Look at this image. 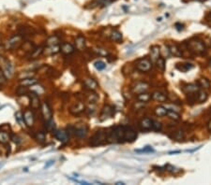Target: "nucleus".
Segmentation results:
<instances>
[{
  "mask_svg": "<svg viewBox=\"0 0 211 185\" xmlns=\"http://www.w3.org/2000/svg\"><path fill=\"white\" fill-rule=\"evenodd\" d=\"M189 48L192 52L195 54H199V55H202L206 52V47H204L202 41L200 40H190L189 42Z\"/></svg>",
  "mask_w": 211,
  "mask_h": 185,
  "instance_id": "1",
  "label": "nucleus"
},
{
  "mask_svg": "<svg viewBox=\"0 0 211 185\" xmlns=\"http://www.w3.org/2000/svg\"><path fill=\"white\" fill-rule=\"evenodd\" d=\"M107 134L103 131H98L95 135L92 136L90 140V144L92 146H98L103 144L104 142H106L107 140Z\"/></svg>",
  "mask_w": 211,
  "mask_h": 185,
  "instance_id": "2",
  "label": "nucleus"
},
{
  "mask_svg": "<svg viewBox=\"0 0 211 185\" xmlns=\"http://www.w3.org/2000/svg\"><path fill=\"white\" fill-rule=\"evenodd\" d=\"M22 42H23V37L21 35H16V36L11 37L8 40L7 44H6V48H7V50H14L20 46Z\"/></svg>",
  "mask_w": 211,
  "mask_h": 185,
  "instance_id": "3",
  "label": "nucleus"
},
{
  "mask_svg": "<svg viewBox=\"0 0 211 185\" xmlns=\"http://www.w3.org/2000/svg\"><path fill=\"white\" fill-rule=\"evenodd\" d=\"M136 68L141 72H148L152 68V62L148 58L140 59L136 63Z\"/></svg>",
  "mask_w": 211,
  "mask_h": 185,
  "instance_id": "4",
  "label": "nucleus"
},
{
  "mask_svg": "<svg viewBox=\"0 0 211 185\" xmlns=\"http://www.w3.org/2000/svg\"><path fill=\"white\" fill-rule=\"evenodd\" d=\"M137 138V133L135 130L130 126H125L124 131V141L126 142H133Z\"/></svg>",
  "mask_w": 211,
  "mask_h": 185,
  "instance_id": "5",
  "label": "nucleus"
},
{
  "mask_svg": "<svg viewBox=\"0 0 211 185\" xmlns=\"http://www.w3.org/2000/svg\"><path fill=\"white\" fill-rule=\"evenodd\" d=\"M85 110V106L83 102L79 101L76 102V103L73 105V106L69 108V112L72 114V115H80L82 112H84Z\"/></svg>",
  "mask_w": 211,
  "mask_h": 185,
  "instance_id": "6",
  "label": "nucleus"
},
{
  "mask_svg": "<svg viewBox=\"0 0 211 185\" xmlns=\"http://www.w3.org/2000/svg\"><path fill=\"white\" fill-rule=\"evenodd\" d=\"M23 115H24V120L25 125L28 126V127H31L34 124V122H35V117H34L33 112H32V110L26 108V110L24 111Z\"/></svg>",
  "mask_w": 211,
  "mask_h": 185,
  "instance_id": "7",
  "label": "nucleus"
},
{
  "mask_svg": "<svg viewBox=\"0 0 211 185\" xmlns=\"http://www.w3.org/2000/svg\"><path fill=\"white\" fill-rule=\"evenodd\" d=\"M149 88V84L146 83V82H143V81H139L137 82L136 84L133 85L132 87V92L134 94H141V93H145L148 90Z\"/></svg>",
  "mask_w": 211,
  "mask_h": 185,
  "instance_id": "8",
  "label": "nucleus"
},
{
  "mask_svg": "<svg viewBox=\"0 0 211 185\" xmlns=\"http://www.w3.org/2000/svg\"><path fill=\"white\" fill-rule=\"evenodd\" d=\"M41 112H42L43 118L45 121L52 120L53 111H52V110H51L50 106L48 105V103H46V102H43V103L41 104Z\"/></svg>",
  "mask_w": 211,
  "mask_h": 185,
  "instance_id": "9",
  "label": "nucleus"
},
{
  "mask_svg": "<svg viewBox=\"0 0 211 185\" xmlns=\"http://www.w3.org/2000/svg\"><path fill=\"white\" fill-rule=\"evenodd\" d=\"M29 99H30V105L33 110H39L41 107L40 100L39 98V94H37L36 93L31 92L29 94Z\"/></svg>",
  "mask_w": 211,
  "mask_h": 185,
  "instance_id": "10",
  "label": "nucleus"
},
{
  "mask_svg": "<svg viewBox=\"0 0 211 185\" xmlns=\"http://www.w3.org/2000/svg\"><path fill=\"white\" fill-rule=\"evenodd\" d=\"M55 138L61 143H67L69 141V135L65 130H57L55 132Z\"/></svg>",
  "mask_w": 211,
  "mask_h": 185,
  "instance_id": "11",
  "label": "nucleus"
},
{
  "mask_svg": "<svg viewBox=\"0 0 211 185\" xmlns=\"http://www.w3.org/2000/svg\"><path fill=\"white\" fill-rule=\"evenodd\" d=\"M159 54H161V49L158 45H154L150 48V57H151L152 63H156L157 60L159 59Z\"/></svg>",
  "mask_w": 211,
  "mask_h": 185,
  "instance_id": "12",
  "label": "nucleus"
},
{
  "mask_svg": "<svg viewBox=\"0 0 211 185\" xmlns=\"http://www.w3.org/2000/svg\"><path fill=\"white\" fill-rule=\"evenodd\" d=\"M199 88H200L199 84L190 83V84H187V85L184 86V87H183V91L186 93V94H195V93L199 92Z\"/></svg>",
  "mask_w": 211,
  "mask_h": 185,
  "instance_id": "13",
  "label": "nucleus"
},
{
  "mask_svg": "<svg viewBox=\"0 0 211 185\" xmlns=\"http://www.w3.org/2000/svg\"><path fill=\"white\" fill-rule=\"evenodd\" d=\"M84 83H85V87L87 88V89H89L90 91H95V90H97L98 87H99L98 82L96 81L94 79H92V78H87V79H85V81H84Z\"/></svg>",
  "mask_w": 211,
  "mask_h": 185,
  "instance_id": "14",
  "label": "nucleus"
},
{
  "mask_svg": "<svg viewBox=\"0 0 211 185\" xmlns=\"http://www.w3.org/2000/svg\"><path fill=\"white\" fill-rule=\"evenodd\" d=\"M37 83H38V79H36L35 78H31V77L21 79V81H20V85L25 86V87H31V86H33Z\"/></svg>",
  "mask_w": 211,
  "mask_h": 185,
  "instance_id": "15",
  "label": "nucleus"
},
{
  "mask_svg": "<svg viewBox=\"0 0 211 185\" xmlns=\"http://www.w3.org/2000/svg\"><path fill=\"white\" fill-rule=\"evenodd\" d=\"M60 51H61L64 54H66V55H69V54H71L74 52V47H73L71 44L64 42L60 45Z\"/></svg>",
  "mask_w": 211,
  "mask_h": 185,
  "instance_id": "16",
  "label": "nucleus"
},
{
  "mask_svg": "<svg viewBox=\"0 0 211 185\" xmlns=\"http://www.w3.org/2000/svg\"><path fill=\"white\" fill-rule=\"evenodd\" d=\"M75 46H76V49L79 51H84L85 49V39L82 36V35H79V36L76 37Z\"/></svg>",
  "mask_w": 211,
  "mask_h": 185,
  "instance_id": "17",
  "label": "nucleus"
},
{
  "mask_svg": "<svg viewBox=\"0 0 211 185\" xmlns=\"http://www.w3.org/2000/svg\"><path fill=\"white\" fill-rule=\"evenodd\" d=\"M44 52V49L43 47H38L35 48V49L32 50V52L29 54V58L30 59H37L39 58L40 56H41V54Z\"/></svg>",
  "mask_w": 211,
  "mask_h": 185,
  "instance_id": "18",
  "label": "nucleus"
},
{
  "mask_svg": "<svg viewBox=\"0 0 211 185\" xmlns=\"http://www.w3.org/2000/svg\"><path fill=\"white\" fill-rule=\"evenodd\" d=\"M112 114H113V108L111 106H105L103 108V110H102V112H101V120L103 121L105 119H107L108 117L112 116Z\"/></svg>",
  "mask_w": 211,
  "mask_h": 185,
  "instance_id": "19",
  "label": "nucleus"
},
{
  "mask_svg": "<svg viewBox=\"0 0 211 185\" xmlns=\"http://www.w3.org/2000/svg\"><path fill=\"white\" fill-rule=\"evenodd\" d=\"M136 98H137V100L142 102V103H146V102H148L152 98V94H148V93H146V92L141 93V94H137Z\"/></svg>",
  "mask_w": 211,
  "mask_h": 185,
  "instance_id": "20",
  "label": "nucleus"
},
{
  "mask_svg": "<svg viewBox=\"0 0 211 185\" xmlns=\"http://www.w3.org/2000/svg\"><path fill=\"white\" fill-rule=\"evenodd\" d=\"M152 121L149 118H145L140 122V127L143 130H149L152 128Z\"/></svg>",
  "mask_w": 211,
  "mask_h": 185,
  "instance_id": "21",
  "label": "nucleus"
},
{
  "mask_svg": "<svg viewBox=\"0 0 211 185\" xmlns=\"http://www.w3.org/2000/svg\"><path fill=\"white\" fill-rule=\"evenodd\" d=\"M74 134L79 138H85L87 135V129L86 127H77L74 128Z\"/></svg>",
  "mask_w": 211,
  "mask_h": 185,
  "instance_id": "22",
  "label": "nucleus"
},
{
  "mask_svg": "<svg viewBox=\"0 0 211 185\" xmlns=\"http://www.w3.org/2000/svg\"><path fill=\"white\" fill-rule=\"evenodd\" d=\"M152 99L158 102H165L167 97L164 94H162L161 92H154L152 94Z\"/></svg>",
  "mask_w": 211,
  "mask_h": 185,
  "instance_id": "23",
  "label": "nucleus"
},
{
  "mask_svg": "<svg viewBox=\"0 0 211 185\" xmlns=\"http://www.w3.org/2000/svg\"><path fill=\"white\" fill-rule=\"evenodd\" d=\"M60 51V46L58 45H53V46H48L46 50H44V52L48 55H54L56 54Z\"/></svg>",
  "mask_w": 211,
  "mask_h": 185,
  "instance_id": "24",
  "label": "nucleus"
},
{
  "mask_svg": "<svg viewBox=\"0 0 211 185\" xmlns=\"http://www.w3.org/2000/svg\"><path fill=\"white\" fill-rule=\"evenodd\" d=\"M168 108L163 106H158L155 108V114L159 117H164L167 115Z\"/></svg>",
  "mask_w": 211,
  "mask_h": 185,
  "instance_id": "25",
  "label": "nucleus"
},
{
  "mask_svg": "<svg viewBox=\"0 0 211 185\" xmlns=\"http://www.w3.org/2000/svg\"><path fill=\"white\" fill-rule=\"evenodd\" d=\"M169 51H170V53L173 54L174 56L175 57H181L182 56V52L181 51L179 50V48H178L177 45H171L169 46Z\"/></svg>",
  "mask_w": 211,
  "mask_h": 185,
  "instance_id": "26",
  "label": "nucleus"
},
{
  "mask_svg": "<svg viewBox=\"0 0 211 185\" xmlns=\"http://www.w3.org/2000/svg\"><path fill=\"white\" fill-rule=\"evenodd\" d=\"M111 39L116 42H121L122 41V34L119 31L114 30L111 34Z\"/></svg>",
  "mask_w": 211,
  "mask_h": 185,
  "instance_id": "27",
  "label": "nucleus"
},
{
  "mask_svg": "<svg viewBox=\"0 0 211 185\" xmlns=\"http://www.w3.org/2000/svg\"><path fill=\"white\" fill-rule=\"evenodd\" d=\"M198 84H199L200 87L204 88V90H208L210 88V81L206 78H201L198 81Z\"/></svg>",
  "mask_w": 211,
  "mask_h": 185,
  "instance_id": "28",
  "label": "nucleus"
},
{
  "mask_svg": "<svg viewBox=\"0 0 211 185\" xmlns=\"http://www.w3.org/2000/svg\"><path fill=\"white\" fill-rule=\"evenodd\" d=\"M58 43H59V39H58V37H56V36H51V37H48V39H47V42H46V44L48 46H53V45H58Z\"/></svg>",
  "mask_w": 211,
  "mask_h": 185,
  "instance_id": "29",
  "label": "nucleus"
},
{
  "mask_svg": "<svg viewBox=\"0 0 211 185\" xmlns=\"http://www.w3.org/2000/svg\"><path fill=\"white\" fill-rule=\"evenodd\" d=\"M157 68H158L161 71H164L165 70V59L163 57H159V59L156 61Z\"/></svg>",
  "mask_w": 211,
  "mask_h": 185,
  "instance_id": "30",
  "label": "nucleus"
},
{
  "mask_svg": "<svg viewBox=\"0 0 211 185\" xmlns=\"http://www.w3.org/2000/svg\"><path fill=\"white\" fill-rule=\"evenodd\" d=\"M15 119L21 126L25 125V123H24V115L21 111H17V112L15 113Z\"/></svg>",
  "mask_w": 211,
  "mask_h": 185,
  "instance_id": "31",
  "label": "nucleus"
},
{
  "mask_svg": "<svg viewBox=\"0 0 211 185\" xmlns=\"http://www.w3.org/2000/svg\"><path fill=\"white\" fill-rule=\"evenodd\" d=\"M167 116L170 118V119L174 120V121H178L180 119V115L178 114L177 111L172 110H168L167 111Z\"/></svg>",
  "mask_w": 211,
  "mask_h": 185,
  "instance_id": "32",
  "label": "nucleus"
},
{
  "mask_svg": "<svg viewBox=\"0 0 211 185\" xmlns=\"http://www.w3.org/2000/svg\"><path fill=\"white\" fill-rule=\"evenodd\" d=\"M9 141V136L6 132L0 131V143L1 144H8Z\"/></svg>",
  "mask_w": 211,
  "mask_h": 185,
  "instance_id": "33",
  "label": "nucleus"
},
{
  "mask_svg": "<svg viewBox=\"0 0 211 185\" xmlns=\"http://www.w3.org/2000/svg\"><path fill=\"white\" fill-rule=\"evenodd\" d=\"M207 99V94L206 92L201 91L197 93V101L199 103H204V101H206Z\"/></svg>",
  "mask_w": 211,
  "mask_h": 185,
  "instance_id": "34",
  "label": "nucleus"
},
{
  "mask_svg": "<svg viewBox=\"0 0 211 185\" xmlns=\"http://www.w3.org/2000/svg\"><path fill=\"white\" fill-rule=\"evenodd\" d=\"M98 95L95 93H90V94H87V95H86V99L90 104H95L98 101Z\"/></svg>",
  "mask_w": 211,
  "mask_h": 185,
  "instance_id": "35",
  "label": "nucleus"
},
{
  "mask_svg": "<svg viewBox=\"0 0 211 185\" xmlns=\"http://www.w3.org/2000/svg\"><path fill=\"white\" fill-rule=\"evenodd\" d=\"M31 92H33V93H36L37 94H43L44 93V88L42 87L41 85H33V86H31Z\"/></svg>",
  "mask_w": 211,
  "mask_h": 185,
  "instance_id": "36",
  "label": "nucleus"
},
{
  "mask_svg": "<svg viewBox=\"0 0 211 185\" xmlns=\"http://www.w3.org/2000/svg\"><path fill=\"white\" fill-rule=\"evenodd\" d=\"M35 139H37V141L39 143H44L45 141V134L43 132H37L36 135H35Z\"/></svg>",
  "mask_w": 211,
  "mask_h": 185,
  "instance_id": "37",
  "label": "nucleus"
},
{
  "mask_svg": "<svg viewBox=\"0 0 211 185\" xmlns=\"http://www.w3.org/2000/svg\"><path fill=\"white\" fill-rule=\"evenodd\" d=\"M184 132L182 130H177L175 131L174 135H173V138H174L175 140H181L184 138Z\"/></svg>",
  "mask_w": 211,
  "mask_h": 185,
  "instance_id": "38",
  "label": "nucleus"
},
{
  "mask_svg": "<svg viewBox=\"0 0 211 185\" xmlns=\"http://www.w3.org/2000/svg\"><path fill=\"white\" fill-rule=\"evenodd\" d=\"M94 66H95L96 69L99 70V71H101V70L105 69V68H106V65H105V63L102 62V61H97V62H95Z\"/></svg>",
  "mask_w": 211,
  "mask_h": 185,
  "instance_id": "39",
  "label": "nucleus"
},
{
  "mask_svg": "<svg viewBox=\"0 0 211 185\" xmlns=\"http://www.w3.org/2000/svg\"><path fill=\"white\" fill-rule=\"evenodd\" d=\"M28 92L29 91H28L27 87H25V86H22V85L17 89V91H16L18 95H24V94H28Z\"/></svg>",
  "mask_w": 211,
  "mask_h": 185,
  "instance_id": "40",
  "label": "nucleus"
},
{
  "mask_svg": "<svg viewBox=\"0 0 211 185\" xmlns=\"http://www.w3.org/2000/svg\"><path fill=\"white\" fill-rule=\"evenodd\" d=\"M193 68V66L191 65V64H182L181 68H179V66H177V68L181 70L182 72H187L188 70H190Z\"/></svg>",
  "mask_w": 211,
  "mask_h": 185,
  "instance_id": "41",
  "label": "nucleus"
},
{
  "mask_svg": "<svg viewBox=\"0 0 211 185\" xmlns=\"http://www.w3.org/2000/svg\"><path fill=\"white\" fill-rule=\"evenodd\" d=\"M162 128V125L161 123H159L158 121H152V129L154 131H161Z\"/></svg>",
  "mask_w": 211,
  "mask_h": 185,
  "instance_id": "42",
  "label": "nucleus"
},
{
  "mask_svg": "<svg viewBox=\"0 0 211 185\" xmlns=\"http://www.w3.org/2000/svg\"><path fill=\"white\" fill-rule=\"evenodd\" d=\"M6 72L8 73L9 77H11L13 75V68H12L11 64L9 62H7V64H6Z\"/></svg>",
  "mask_w": 211,
  "mask_h": 185,
  "instance_id": "43",
  "label": "nucleus"
},
{
  "mask_svg": "<svg viewBox=\"0 0 211 185\" xmlns=\"http://www.w3.org/2000/svg\"><path fill=\"white\" fill-rule=\"evenodd\" d=\"M45 127H46V129L48 130V131H53V130L55 129V123L53 122V120L46 121Z\"/></svg>",
  "mask_w": 211,
  "mask_h": 185,
  "instance_id": "44",
  "label": "nucleus"
},
{
  "mask_svg": "<svg viewBox=\"0 0 211 185\" xmlns=\"http://www.w3.org/2000/svg\"><path fill=\"white\" fill-rule=\"evenodd\" d=\"M6 81H7V77L5 75V72L0 68V85L5 84Z\"/></svg>",
  "mask_w": 211,
  "mask_h": 185,
  "instance_id": "45",
  "label": "nucleus"
},
{
  "mask_svg": "<svg viewBox=\"0 0 211 185\" xmlns=\"http://www.w3.org/2000/svg\"><path fill=\"white\" fill-rule=\"evenodd\" d=\"M94 51L99 54V55H101V56H107L108 55V52H107V51L104 50V49H101V48H97V49H95Z\"/></svg>",
  "mask_w": 211,
  "mask_h": 185,
  "instance_id": "46",
  "label": "nucleus"
},
{
  "mask_svg": "<svg viewBox=\"0 0 211 185\" xmlns=\"http://www.w3.org/2000/svg\"><path fill=\"white\" fill-rule=\"evenodd\" d=\"M137 152H153V150L151 149V147L146 146V148L143 149V150H137Z\"/></svg>",
  "mask_w": 211,
  "mask_h": 185,
  "instance_id": "47",
  "label": "nucleus"
},
{
  "mask_svg": "<svg viewBox=\"0 0 211 185\" xmlns=\"http://www.w3.org/2000/svg\"><path fill=\"white\" fill-rule=\"evenodd\" d=\"M12 140H13V142L16 143V144H19V143L21 142L20 138L17 136H12Z\"/></svg>",
  "mask_w": 211,
  "mask_h": 185,
  "instance_id": "48",
  "label": "nucleus"
},
{
  "mask_svg": "<svg viewBox=\"0 0 211 185\" xmlns=\"http://www.w3.org/2000/svg\"><path fill=\"white\" fill-rule=\"evenodd\" d=\"M113 1V0H99V2L101 3V4H102V5H108V4H110V3Z\"/></svg>",
  "mask_w": 211,
  "mask_h": 185,
  "instance_id": "49",
  "label": "nucleus"
},
{
  "mask_svg": "<svg viewBox=\"0 0 211 185\" xmlns=\"http://www.w3.org/2000/svg\"><path fill=\"white\" fill-rule=\"evenodd\" d=\"M166 169H167L168 171H170V172H175V168L174 167H172V165H166Z\"/></svg>",
  "mask_w": 211,
  "mask_h": 185,
  "instance_id": "50",
  "label": "nucleus"
},
{
  "mask_svg": "<svg viewBox=\"0 0 211 185\" xmlns=\"http://www.w3.org/2000/svg\"><path fill=\"white\" fill-rule=\"evenodd\" d=\"M207 129H208L209 132H211V120H209L208 123H207Z\"/></svg>",
  "mask_w": 211,
  "mask_h": 185,
  "instance_id": "51",
  "label": "nucleus"
},
{
  "mask_svg": "<svg viewBox=\"0 0 211 185\" xmlns=\"http://www.w3.org/2000/svg\"><path fill=\"white\" fill-rule=\"evenodd\" d=\"M53 164H54V161H50V163H48V164H47V165H45V168L49 167L50 165H53Z\"/></svg>",
  "mask_w": 211,
  "mask_h": 185,
  "instance_id": "52",
  "label": "nucleus"
},
{
  "mask_svg": "<svg viewBox=\"0 0 211 185\" xmlns=\"http://www.w3.org/2000/svg\"><path fill=\"white\" fill-rule=\"evenodd\" d=\"M116 185H124V184H125V183H124V182H122V181H117V182L116 183Z\"/></svg>",
  "mask_w": 211,
  "mask_h": 185,
  "instance_id": "53",
  "label": "nucleus"
},
{
  "mask_svg": "<svg viewBox=\"0 0 211 185\" xmlns=\"http://www.w3.org/2000/svg\"><path fill=\"white\" fill-rule=\"evenodd\" d=\"M3 61H4V58H3V57H2L1 55H0V64H1Z\"/></svg>",
  "mask_w": 211,
  "mask_h": 185,
  "instance_id": "54",
  "label": "nucleus"
},
{
  "mask_svg": "<svg viewBox=\"0 0 211 185\" xmlns=\"http://www.w3.org/2000/svg\"><path fill=\"white\" fill-rule=\"evenodd\" d=\"M208 68H209V70L211 71V60H210V62H209V64H208Z\"/></svg>",
  "mask_w": 211,
  "mask_h": 185,
  "instance_id": "55",
  "label": "nucleus"
},
{
  "mask_svg": "<svg viewBox=\"0 0 211 185\" xmlns=\"http://www.w3.org/2000/svg\"><path fill=\"white\" fill-rule=\"evenodd\" d=\"M210 18H211V13H210Z\"/></svg>",
  "mask_w": 211,
  "mask_h": 185,
  "instance_id": "56",
  "label": "nucleus"
}]
</instances>
